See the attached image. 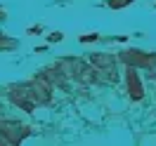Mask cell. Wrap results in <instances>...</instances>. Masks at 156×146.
Returning <instances> with one entry per match:
<instances>
[{
	"label": "cell",
	"instance_id": "obj_1",
	"mask_svg": "<svg viewBox=\"0 0 156 146\" xmlns=\"http://www.w3.org/2000/svg\"><path fill=\"white\" fill-rule=\"evenodd\" d=\"M10 97H12V101H14L17 106H21L24 111H33V106H36V99L31 94V87H12Z\"/></svg>",
	"mask_w": 156,
	"mask_h": 146
},
{
	"label": "cell",
	"instance_id": "obj_2",
	"mask_svg": "<svg viewBox=\"0 0 156 146\" xmlns=\"http://www.w3.org/2000/svg\"><path fill=\"white\" fill-rule=\"evenodd\" d=\"M123 59H126L128 64H133V66H151L156 61V57H149V54L140 52V49H128V52H123Z\"/></svg>",
	"mask_w": 156,
	"mask_h": 146
},
{
	"label": "cell",
	"instance_id": "obj_3",
	"mask_svg": "<svg viewBox=\"0 0 156 146\" xmlns=\"http://www.w3.org/2000/svg\"><path fill=\"white\" fill-rule=\"evenodd\" d=\"M128 90H130V97L135 99H142V85H140V78H137L135 68H128Z\"/></svg>",
	"mask_w": 156,
	"mask_h": 146
},
{
	"label": "cell",
	"instance_id": "obj_4",
	"mask_svg": "<svg viewBox=\"0 0 156 146\" xmlns=\"http://www.w3.org/2000/svg\"><path fill=\"white\" fill-rule=\"evenodd\" d=\"M90 64L95 68H114V57L111 54H90Z\"/></svg>",
	"mask_w": 156,
	"mask_h": 146
},
{
	"label": "cell",
	"instance_id": "obj_5",
	"mask_svg": "<svg viewBox=\"0 0 156 146\" xmlns=\"http://www.w3.org/2000/svg\"><path fill=\"white\" fill-rule=\"evenodd\" d=\"M12 47H17V40H7L0 36V49H12Z\"/></svg>",
	"mask_w": 156,
	"mask_h": 146
},
{
	"label": "cell",
	"instance_id": "obj_6",
	"mask_svg": "<svg viewBox=\"0 0 156 146\" xmlns=\"http://www.w3.org/2000/svg\"><path fill=\"white\" fill-rule=\"evenodd\" d=\"M133 0H109V5L111 7H126V5H130Z\"/></svg>",
	"mask_w": 156,
	"mask_h": 146
},
{
	"label": "cell",
	"instance_id": "obj_7",
	"mask_svg": "<svg viewBox=\"0 0 156 146\" xmlns=\"http://www.w3.org/2000/svg\"><path fill=\"white\" fill-rule=\"evenodd\" d=\"M50 40H52V42L57 40V42H59V40H62V33H52V36H50Z\"/></svg>",
	"mask_w": 156,
	"mask_h": 146
},
{
	"label": "cell",
	"instance_id": "obj_8",
	"mask_svg": "<svg viewBox=\"0 0 156 146\" xmlns=\"http://www.w3.org/2000/svg\"><path fill=\"white\" fill-rule=\"evenodd\" d=\"M2 17H5V12H2V10H0V19H2Z\"/></svg>",
	"mask_w": 156,
	"mask_h": 146
}]
</instances>
